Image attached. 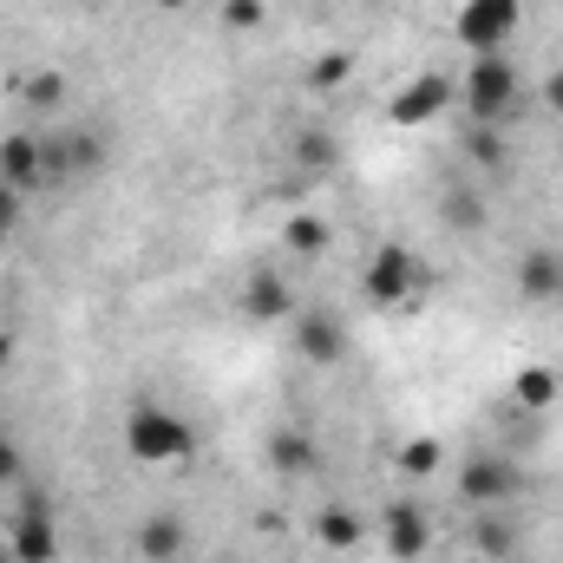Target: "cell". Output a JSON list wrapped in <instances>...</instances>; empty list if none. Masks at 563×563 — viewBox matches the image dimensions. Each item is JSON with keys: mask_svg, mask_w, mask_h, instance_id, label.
<instances>
[{"mask_svg": "<svg viewBox=\"0 0 563 563\" xmlns=\"http://www.w3.org/2000/svg\"><path fill=\"white\" fill-rule=\"evenodd\" d=\"M125 452L139 465H177L197 452V426L184 420L177 407H157V400H139L125 413Z\"/></svg>", "mask_w": 563, "mask_h": 563, "instance_id": "cell-1", "label": "cell"}, {"mask_svg": "<svg viewBox=\"0 0 563 563\" xmlns=\"http://www.w3.org/2000/svg\"><path fill=\"white\" fill-rule=\"evenodd\" d=\"M361 288H367V301H374V308H400V301H420L426 288H432V269H426L407 243H380V250L367 256Z\"/></svg>", "mask_w": 563, "mask_h": 563, "instance_id": "cell-2", "label": "cell"}, {"mask_svg": "<svg viewBox=\"0 0 563 563\" xmlns=\"http://www.w3.org/2000/svg\"><path fill=\"white\" fill-rule=\"evenodd\" d=\"M459 99H465V119H472V125H498V119L518 106V66H511L505 53H478V59L465 66Z\"/></svg>", "mask_w": 563, "mask_h": 563, "instance_id": "cell-3", "label": "cell"}, {"mask_svg": "<svg viewBox=\"0 0 563 563\" xmlns=\"http://www.w3.org/2000/svg\"><path fill=\"white\" fill-rule=\"evenodd\" d=\"M518 20H525V0H465L459 20H452V33L478 59V53H505L511 33H518Z\"/></svg>", "mask_w": 563, "mask_h": 563, "instance_id": "cell-4", "label": "cell"}, {"mask_svg": "<svg viewBox=\"0 0 563 563\" xmlns=\"http://www.w3.org/2000/svg\"><path fill=\"white\" fill-rule=\"evenodd\" d=\"M452 79L445 73H413L394 99H387V125H407V132H420V125H439L445 112H452Z\"/></svg>", "mask_w": 563, "mask_h": 563, "instance_id": "cell-5", "label": "cell"}, {"mask_svg": "<svg viewBox=\"0 0 563 563\" xmlns=\"http://www.w3.org/2000/svg\"><path fill=\"white\" fill-rule=\"evenodd\" d=\"M7 558L13 563H53L59 558V525H53V511H46L40 492L20 498V511H13V525H7Z\"/></svg>", "mask_w": 563, "mask_h": 563, "instance_id": "cell-6", "label": "cell"}, {"mask_svg": "<svg viewBox=\"0 0 563 563\" xmlns=\"http://www.w3.org/2000/svg\"><path fill=\"white\" fill-rule=\"evenodd\" d=\"M511 492H518V465H511V459L478 452V459L459 465V498H465L472 511H492V505H505Z\"/></svg>", "mask_w": 563, "mask_h": 563, "instance_id": "cell-7", "label": "cell"}, {"mask_svg": "<svg viewBox=\"0 0 563 563\" xmlns=\"http://www.w3.org/2000/svg\"><path fill=\"white\" fill-rule=\"evenodd\" d=\"M380 538H387V558L394 563H420L426 551H432V518H426L413 498H400V505H387Z\"/></svg>", "mask_w": 563, "mask_h": 563, "instance_id": "cell-8", "label": "cell"}, {"mask_svg": "<svg viewBox=\"0 0 563 563\" xmlns=\"http://www.w3.org/2000/svg\"><path fill=\"white\" fill-rule=\"evenodd\" d=\"M106 164V139L99 132H59V139L46 144V184H66V177H92Z\"/></svg>", "mask_w": 563, "mask_h": 563, "instance_id": "cell-9", "label": "cell"}, {"mask_svg": "<svg viewBox=\"0 0 563 563\" xmlns=\"http://www.w3.org/2000/svg\"><path fill=\"white\" fill-rule=\"evenodd\" d=\"M0 184H13L20 197H26V190H46V139L7 132V139H0Z\"/></svg>", "mask_w": 563, "mask_h": 563, "instance_id": "cell-10", "label": "cell"}, {"mask_svg": "<svg viewBox=\"0 0 563 563\" xmlns=\"http://www.w3.org/2000/svg\"><path fill=\"white\" fill-rule=\"evenodd\" d=\"M295 354H301L308 367H334V361L347 354V328H341L334 314L308 308V314H295Z\"/></svg>", "mask_w": 563, "mask_h": 563, "instance_id": "cell-11", "label": "cell"}, {"mask_svg": "<svg viewBox=\"0 0 563 563\" xmlns=\"http://www.w3.org/2000/svg\"><path fill=\"white\" fill-rule=\"evenodd\" d=\"M243 314H250L256 328H282V321H295V288H288L276 269H256V276L243 282Z\"/></svg>", "mask_w": 563, "mask_h": 563, "instance_id": "cell-12", "label": "cell"}, {"mask_svg": "<svg viewBox=\"0 0 563 563\" xmlns=\"http://www.w3.org/2000/svg\"><path fill=\"white\" fill-rule=\"evenodd\" d=\"M132 544H139L144 563H177V558H184V544H190V525H184L177 511H151Z\"/></svg>", "mask_w": 563, "mask_h": 563, "instance_id": "cell-13", "label": "cell"}, {"mask_svg": "<svg viewBox=\"0 0 563 563\" xmlns=\"http://www.w3.org/2000/svg\"><path fill=\"white\" fill-rule=\"evenodd\" d=\"M485 217H492V203H485V190H478V184H445V190H439V223H445V230L478 236V230H485Z\"/></svg>", "mask_w": 563, "mask_h": 563, "instance_id": "cell-14", "label": "cell"}, {"mask_svg": "<svg viewBox=\"0 0 563 563\" xmlns=\"http://www.w3.org/2000/svg\"><path fill=\"white\" fill-rule=\"evenodd\" d=\"M518 295H525V301H558L563 295V256L558 250H525V263H518Z\"/></svg>", "mask_w": 563, "mask_h": 563, "instance_id": "cell-15", "label": "cell"}, {"mask_svg": "<svg viewBox=\"0 0 563 563\" xmlns=\"http://www.w3.org/2000/svg\"><path fill=\"white\" fill-rule=\"evenodd\" d=\"M13 92H20V106H26V112H59V106L73 99L66 73H53V66H33V73H20V79H13Z\"/></svg>", "mask_w": 563, "mask_h": 563, "instance_id": "cell-16", "label": "cell"}, {"mask_svg": "<svg viewBox=\"0 0 563 563\" xmlns=\"http://www.w3.org/2000/svg\"><path fill=\"white\" fill-rule=\"evenodd\" d=\"M558 394H563V374H558V367H544V361L518 367V380H511V400H518L525 413H544V407H558Z\"/></svg>", "mask_w": 563, "mask_h": 563, "instance_id": "cell-17", "label": "cell"}, {"mask_svg": "<svg viewBox=\"0 0 563 563\" xmlns=\"http://www.w3.org/2000/svg\"><path fill=\"white\" fill-rule=\"evenodd\" d=\"M295 164H301L308 177H334V164H341V139H334L328 125H301V132H295Z\"/></svg>", "mask_w": 563, "mask_h": 563, "instance_id": "cell-18", "label": "cell"}, {"mask_svg": "<svg viewBox=\"0 0 563 563\" xmlns=\"http://www.w3.org/2000/svg\"><path fill=\"white\" fill-rule=\"evenodd\" d=\"M314 459H321V452H314V439H308V432H295V426H282L276 439H269V465H276L282 478H308V472H314Z\"/></svg>", "mask_w": 563, "mask_h": 563, "instance_id": "cell-19", "label": "cell"}, {"mask_svg": "<svg viewBox=\"0 0 563 563\" xmlns=\"http://www.w3.org/2000/svg\"><path fill=\"white\" fill-rule=\"evenodd\" d=\"M314 538H321L328 551H354V544L367 538V525H361V511H347V505H321V518H314Z\"/></svg>", "mask_w": 563, "mask_h": 563, "instance_id": "cell-20", "label": "cell"}, {"mask_svg": "<svg viewBox=\"0 0 563 563\" xmlns=\"http://www.w3.org/2000/svg\"><path fill=\"white\" fill-rule=\"evenodd\" d=\"M394 465H400V478H439V465H445V445H439V439H400Z\"/></svg>", "mask_w": 563, "mask_h": 563, "instance_id": "cell-21", "label": "cell"}, {"mask_svg": "<svg viewBox=\"0 0 563 563\" xmlns=\"http://www.w3.org/2000/svg\"><path fill=\"white\" fill-rule=\"evenodd\" d=\"M282 243H288L295 256H321V250H328V223H321L314 210H295V217L282 223Z\"/></svg>", "mask_w": 563, "mask_h": 563, "instance_id": "cell-22", "label": "cell"}, {"mask_svg": "<svg viewBox=\"0 0 563 563\" xmlns=\"http://www.w3.org/2000/svg\"><path fill=\"white\" fill-rule=\"evenodd\" d=\"M511 544H518V538H511V525H505V518H478V525H472V551H478V558L505 563V558H511Z\"/></svg>", "mask_w": 563, "mask_h": 563, "instance_id": "cell-23", "label": "cell"}, {"mask_svg": "<svg viewBox=\"0 0 563 563\" xmlns=\"http://www.w3.org/2000/svg\"><path fill=\"white\" fill-rule=\"evenodd\" d=\"M347 73H354V53H314V59H308V86H314V92L347 86Z\"/></svg>", "mask_w": 563, "mask_h": 563, "instance_id": "cell-24", "label": "cell"}, {"mask_svg": "<svg viewBox=\"0 0 563 563\" xmlns=\"http://www.w3.org/2000/svg\"><path fill=\"white\" fill-rule=\"evenodd\" d=\"M465 157H472L478 170H505V139H498V125H472V132H465Z\"/></svg>", "mask_w": 563, "mask_h": 563, "instance_id": "cell-25", "label": "cell"}, {"mask_svg": "<svg viewBox=\"0 0 563 563\" xmlns=\"http://www.w3.org/2000/svg\"><path fill=\"white\" fill-rule=\"evenodd\" d=\"M269 20V0H223V26L230 33H256Z\"/></svg>", "mask_w": 563, "mask_h": 563, "instance_id": "cell-26", "label": "cell"}, {"mask_svg": "<svg viewBox=\"0 0 563 563\" xmlns=\"http://www.w3.org/2000/svg\"><path fill=\"white\" fill-rule=\"evenodd\" d=\"M0 485H26V452H20V439H7V432H0Z\"/></svg>", "mask_w": 563, "mask_h": 563, "instance_id": "cell-27", "label": "cell"}, {"mask_svg": "<svg viewBox=\"0 0 563 563\" xmlns=\"http://www.w3.org/2000/svg\"><path fill=\"white\" fill-rule=\"evenodd\" d=\"M13 223H20V190H13V184H0V236H7Z\"/></svg>", "mask_w": 563, "mask_h": 563, "instance_id": "cell-28", "label": "cell"}, {"mask_svg": "<svg viewBox=\"0 0 563 563\" xmlns=\"http://www.w3.org/2000/svg\"><path fill=\"white\" fill-rule=\"evenodd\" d=\"M13 354H20V341H13V328H0V374L13 367Z\"/></svg>", "mask_w": 563, "mask_h": 563, "instance_id": "cell-29", "label": "cell"}, {"mask_svg": "<svg viewBox=\"0 0 563 563\" xmlns=\"http://www.w3.org/2000/svg\"><path fill=\"white\" fill-rule=\"evenodd\" d=\"M544 106L563 119V73H551V86H544Z\"/></svg>", "mask_w": 563, "mask_h": 563, "instance_id": "cell-30", "label": "cell"}, {"mask_svg": "<svg viewBox=\"0 0 563 563\" xmlns=\"http://www.w3.org/2000/svg\"><path fill=\"white\" fill-rule=\"evenodd\" d=\"M151 7H164V13H184V7H190V0H151Z\"/></svg>", "mask_w": 563, "mask_h": 563, "instance_id": "cell-31", "label": "cell"}, {"mask_svg": "<svg viewBox=\"0 0 563 563\" xmlns=\"http://www.w3.org/2000/svg\"><path fill=\"white\" fill-rule=\"evenodd\" d=\"M217 563H236V558H217Z\"/></svg>", "mask_w": 563, "mask_h": 563, "instance_id": "cell-32", "label": "cell"}, {"mask_svg": "<svg viewBox=\"0 0 563 563\" xmlns=\"http://www.w3.org/2000/svg\"><path fill=\"white\" fill-rule=\"evenodd\" d=\"M0 243H7V236H0Z\"/></svg>", "mask_w": 563, "mask_h": 563, "instance_id": "cell-33", "label": "cell"}]
</instances>
